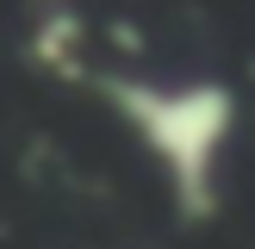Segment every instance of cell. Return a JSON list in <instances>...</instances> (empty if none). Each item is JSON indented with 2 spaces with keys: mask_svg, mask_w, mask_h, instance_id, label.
<instances>
[{
  "mask_svg": "<svg viewBox=\"0 0 255 249\" xmlns=\"http://www.w3.org/2000/svg\"><path fill=\"white\" fill-rule=\"evenodd\" d=\"M100 100L156 156L162 181L174 193V212L187 224L218 218V206H224L218 168H224V149L237 137V119H243L237 87L212 81V75H199V81H149V75L119 69V75H100Z\"/></svg>",
  "mask_w": 255,
  "mask_h": 249,
  "instance_id": "cell-1",
  "label": "cell"
},
{
  "mask_svg": "<svg viewBox=\"0 0 255 249\" xmlns=\"http://www.w3.org/2000/svg\"><path fill=\"white\" fill-rule=\"evenodd\" d=\"M25 62L50 81H87V19L75 6H31Z\"/></svg>",
  "mask_w": 255,
  "mask_h": 249,
  "instance_id": "cell-2",
  "label": "cell"
},
{
  "mask_svg": "<svg viewBox=\"0 0 255 249\" xmlns=\"http://www.w3.org/2000/svg\"><path fill=\"white\" fill-rule=\"evenodd\" d=\"M31 6H69V0H31Z\"/></svg>",
  "mask_w": 255,
  "mask_h": 249,
  "instance_id": "cell-3",
  "label": "cell"
}]
</instances>
